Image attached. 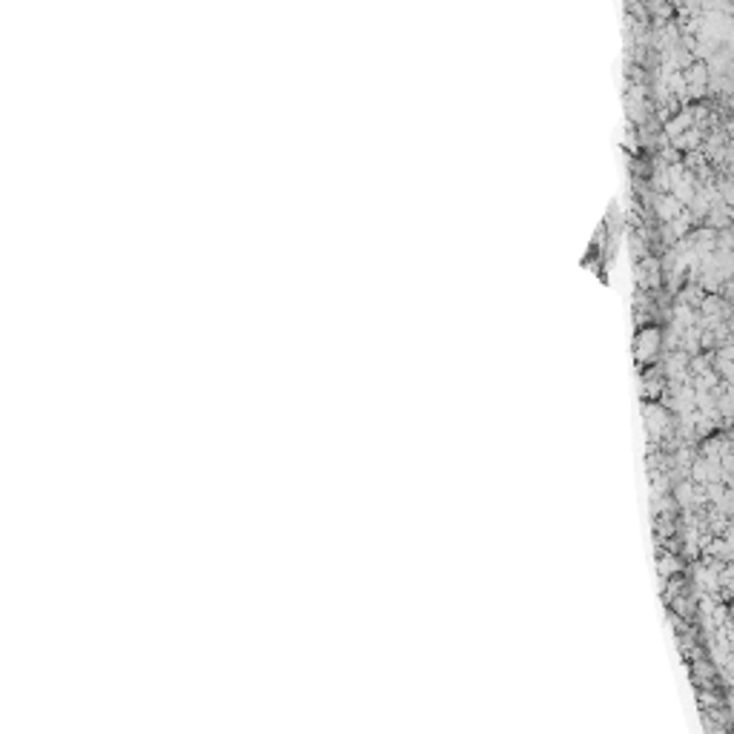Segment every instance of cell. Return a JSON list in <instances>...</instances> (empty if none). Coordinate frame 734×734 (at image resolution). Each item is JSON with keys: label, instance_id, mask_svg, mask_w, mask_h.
I'll use <instances>...</instances> for the list:
<instances>
[{"label": "cell", "instance_id": "3", "mask_svg": "<svg viewBox=\"0 0 734 734\" xmlns=\"http://www.w3.org/2000/svg\"><path fill=\"white\" fill-rule=\"evenodd\" d=\"M700 138H703V129L692 126V129H688V133H683L680 138H674V147H677L680 152H697V147H700Z\"/></svg>", "mask_w": 734, "mask_h": 734}, {"label": "cell", "instance_id": "2", "mask_svg": "<svg viewBox=\"0 0 734 734\" xmlns=\"http://www.w3.org/2000/svg\"><path fill=\"white\" fill-rule=\"evenodd\" d=\"M654 207H657V215H660L666 224H671L674 219H680V215L685 212L683 204H680L674 195H657V198H654Z\"/></svg>", "mask_w": 734, "mask_h": 734}, {"label": "cell", "instance_id": "1", "mask_svg": "<svg viewBox=\"0 0 734 734\" xmlns=\"http://www.w3.org/2000/svg\"><path fill=\"white\" fill-rule=\"evenodd\" d=\"M660 341H663V333L657 327H645L642 333H637V362L640 365H649L654 362V356L660 353Z\"/></svg>", "mask_w": 734, "mask_h": 734}]
</instances>
